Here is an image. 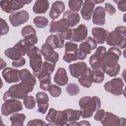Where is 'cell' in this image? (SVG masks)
<instances>
[{
	"label": "cell",
	"mask_w": 126,
	"mask_h": 126,
	"mask_svg": "<svg viewBox=\"0 0 126 126\" xmlns=\"http://www.w3.org/2000/svg\"><path fill=\"white\" fill-rule=\"evenodd\" d=\"M48 91L52 96L55 97L59 96L62 93L61 88L54 84H52L50 86Z\"/></svg>",
	"instance_id": "cell-43"
},
{
	"label": "cell",
	"mask_w": 126,
	"mask_h": 126,
	"mask_svg": "<svg viewBox=\"0 0 126 126\" xmlns=\"http://www.w3.org/2000/svg\"><path fill=\"white\" fill-rule=\"evenodd\" d=\"M79 125L80 126H91V124L90 123H89V122L87 121H85V120H83V121H80L79 123Z\"/></svg>",
	"instance_id": "cell-51"
},
{
	"label": "cell",
	"mask_w": 126,
	"mask_h": 126,
	"mask_svg": "<svg viewBox=\"0 0 126 126\" xmlns=\"http://www.w3.org/2000/svg\"><path fill=\"white\" fill-rule=\"evenodd\" d=\"M32 1V0H2L0 1V6L4 12L12 13L15 11L22 8L24 5L30 3Z\"/></svg>",
	"instance_id": "cell-8"
},
{
	"label": "cell",
	"mask_w": 126,
	"mask_h": 126,
	"mask_svg": "<svg viewBox=\"0 0 126 126\" xmlns=\"http://www.w3.org/2000/svg\"><path fill=\"white\" fill-rule=\"evenodd\" d=\"M29 19V14L25 10L13 12L9 16V20L11 24L15 27H18L27 22Z\"/></svg>",
	"instance_id": "cell-12"
},
{
	"label": "cell",
	"mask_w": 126,
	"mask_h": 126,
	"mask_svg": "<svg viewBox=\"0 0 126 126\" xmlns=\"http://www.w3.org/2000/svg\"><path fill=\"white\" fill-rule=\"evenodd\" d=\"M66 126H80L79 123L74 121V122H69V123L66 124Z\"/></svg>",
	"instance_id": "cell-53"
},
{
	"label": "cell",
	"mask_w": 126,
	"mask_h": 126,
	"mask_svg": "<svg viewBox=\"0 0 126 126\" xmlns=\"http://www.w3.org/2000/svg\"><path fill=\"white\" fill-rule=\"evenodd\" d=\"M58 111L57 110L51 108L49 109L46 117L45 120L48 121L49 123L47 124V125L49 126L51 124H52L54 122L55 119L56 118L57 115L58 114Z\"/></svg>",
	"instance_id": "cell-41"
},
{
	"label": "cell",
	"mask_w": 126,
	"mask_h": 126,
	"mask_svg": "<svg viewBox=\"0 0 126 126\" xmlns=\"http://www.w3.org/2000/svg\"><path fill=\"white\" fill-rule=\"evenodd\" d=\"M80 84L86 88H90L93 83L92 70L88 67L87 72L78 78V80Z\"/></svg>",
	"instance_id": "cell-27"
},
{
	"label": "cell",
	"mask_w": 126,
	"mask_h": 126,
	"mask_svg": "<svg viewBox=\"0 0 126 126\" xmlns=\"http://www.w3.org/2000/svg\"><path fill=\"white\" fill-rule=\"evenodd\" d=\"M23 103L26 108L28 109H32L34 108L36 104V101L33 96L29 95L24 99Z\"/></svg>",
	"instance_id": "cell-40"
},
{
	"label": "cell",
	"mask_w": 126,
	"mask_h": 126,
	"mask_svg": "<svg viewBox=\"0 0 126 126\" xmlns=\"http://www.w3.org/2000/svg\"><path fill=\"white\" fill-rule=\"evenodd\" d=\"M23 105L21 101L16 99H10L5 101L1 106V114L5 116H9L13 113L22 110Z\"/></svg>",
	"instance_id": "cell-10"
},
{
	"label": "cell",
	"mask_w": 126,
	"mask_h": 126,
	"mask_svg": "<svg viewBox=\"0 0 126 126\" xmlns=\"http://www.w3.org/2000/svg\"><path fill=\"white\" fill-rule=\"evenodd\" d=\"M54 50L49 44L46 43L42 45L40 50L45 61L54 63H56L58 61L59 58V54Z\"/></svg>",
	"instance_id": "cell-15"
},
{
	"label": "cell",
	"mask_w": 126,
	"mask_h": 126,
	"mask_svg": "<svg viewBox=\"0 0 126 126\" xmlns=\"http://www.w3.org/2000/svg\"><path fill=\"white\" fill-rule=\"evenodd\" d=\"M26 118V115L23 113H14L9 118L11 122V125L23 126Z\"/></svg>",
	"instance_id": "cell-32"
},
{
	"label": "cell",
	"mask_w": 126,
	"mask_h": 126,
	"mask_svg": "<svg viewBox=\"0 0 126 126\" xmlns=\"http://www.w3.org/2000/svg\"><path fill=\"white\" fill-rule=\"evenodd\" d=\"M55 65L56 63H51L45 61L43 63L41 70L37 73L33 72V74L35 77H37L38 79L46 75H50L53 72L55 67Z\"/></svg>",
	"instance_id": "cell-23"
},
{
	"label": "cell",
	"mask_w": 126,
	"mask_h": 126,
	"mask_svg": "<svg viewBox=\"0 0 126 126\" xmlns=\"http://www.w3.org/2000/svg\"><path fill=\"white\" fill-rule=\"evenodd\" d=\"M47 124H46L44 121L40 120V119H33L31 120L28 122L27 124L28 126H47Z\"/></svg>",
	"instance_id": "cell-45"
},
{
	"label": "cell",
	"mask_w": 126,
	"mask_h": 126,
	"mask_svg": "<svg viewBox=\"0 0 126 126\" xmlns=\"http://www.w3.org/2000/svg\"><path fill=\"white\" fill-rule=\"evenodd\" d=\"M65 10V4L62 1H56L53 3L49 11V16L52 20L57 19Z\"/></svg>",
	"instance_id": "cell-22"
},
{
	"label": "cell",
	"mask_w": 126,
	"mask_h": 126,
	"mask_svg": "<svg viewBox=\"0 0 126 126\" xmlns=\"http://www.w3.org/2000/svg\"><path fill=\"white\" fill-rule=\"evenodd\" d=\"M109 33L108 31L102 28L94 27L92 30L94 39L96 43L99 44L104 43Z\"/></svg>",
	"instance_id": "cell-21"
},
{
	"label": "cell",
	"mask_w": 126,
	"mask_h": 126,
	"mask_svg": "<svg viewBox=\"0 0 126 126\" xmlns=\"http://www.w3.org/2000/svg\"><path fill=\"white\" fill-rule=\"evenodd\" d=\"M27 55L30 58V65L32 68L33 72H39L42 68L43 64L41 50L33 45L29 49Z\"/></svg>",
	"instance_id": "cell-5"
},
{
	"label": "cell",
	"mask_w": 126,
	"mask_h": 126,
	"mask_svg": "<svg viewBox=\"0 0 126 126\" xmlns=\"http://www.w3.org/2000/svg\"><path fill=\"white\" fill-rule=\"evenodd\" d=\"M65 54L64 55L72 57H77L78 44L72 42L67 41L65 44Z\"/></svg>",
	"instance_id": "cell-30"
},
{
	"label": "cell",
	"mask_w": 126,
	"mask_h": 126,
	"mask_svg": "<svg viewBox=\"0 0 126 126\" xmlns=\"http://www.w3.org/2000/svg\"><path fill=\"white\" fill-rule=\"evenodd\" d=\"M105 10L102 6H97L93 11V23L97 26H103L105 23Z\"/></svg>",
	"instance_id": "cell-20"
},
{
	"label": "cell",
	"mask_w": 126,
	"mask_h": 126,
	"mask_svg": "<svg viewBox=\"0 0 126 126\" xmlns=\"http://www.w3.org/2000/svg\"><path fill=\"white\" fill-rule=\"evenodd\" d=\"M88 66L84 62H79L69 66V69L71 75L76 78H79L84 75L87 71Z\"/></svg>",
	"instance_id": "cell-17"
},
{
	"label": "cell",
	"mask_w": 126,
	"mask_h": 126,
	"mask_svg": "<svg viewBox=\"0 0 126 126\" xmlns=\"http://www.w3.org/2000/svg\"><path fill=\"white\" fill-rule=\"evenodd\" d=\"M0 35L7 34L9 30V27L7 22L2 18H0Z\"/></svg>",
	"instance_id": "cell-44"
},
{
	"label": "cell",
	"mask_w": 126,
	"mask_h": 126,
	"mask_svg": "<svg viewBox=\"0 0 126 126\" xmlns=\"http://www.w3.org/2000/svg\"><path fill=\"white\" fill-rule=\"evenodd\" d=\"M93 2L95 4H98V3H100L104 1V0H93Z\"/></svg>",
	"instance_id": "cell-54"
},
{
	"label": "cell",
	"mask_w": 126,
	"mask_h": 126,
	"mask_svg": "<svg viewBox=\"0 0 126 126\" xmlns=\"http://www.w3.org/2000/svg\"><path fill=\"white\" fill-rule=\"evenodd\" d=\"M2 75L4 80L8 83L19 82L20 78V70L11 67L5 68L2 71Z\"/></svg>",
	"instance_id": "cell-14"
},
{
	"label": "cell",
	"mask_w": 126,
	"mask_h": 126,
	"mask_svg": "<svg viewBox=\"0 0 126 126\" xmlns=\"http://www.w3.org/2000/svg\"><path fill=\"white\" fill-rule=\"evenodd\" d=\"M35 76L26 68L22 69L20 70V78L21 81H24L28 83L35 85L36 83V80Z\"/></svg>",
	"instance_id": "cell-29"
},
{
	"label": "cell",
	"mask_w": 126,
	"mask_h": 126,
	"mask_svg": "<svg viewBox=\"0 0 126 126\" xmlns=\"http://www.w3.org/2000/svg\"><path fill=\"white\" fill-rule=\"evenodd\" d=\"M36 102L38 105V112L45 114L48 108L49 97L46 93L43 92H39L35 95Z\"/></svg>",
	"instance_id": "cell-18"
},
{
	"label": "cell",
	"mask_w": 126,
	"mask_h": 126,
	"mask_svg": "<svg viewBox=\"0 0 126 126\" xmlns=\"http://www.w3.org/2000/svg\"><path fill=\"white\" fill-rule=\"evenodd\" d=\"M67 116V122H74L78 121L81 116V111L79 110L66 109L64 110Z\"/></svg>",
	"instance_id": "cell-33"
},
{
	"label": "cell",
	"mask_w": 126,
	"mask_h": 126,
	"mask_svg": "<svg viewBox=\"0 0 126 126\" xmlns=\"http://www.w3.org/2000/svg\"><path fill=\"white\" fill-rule=\"evenodd\" d=\"M93 82L94 83H100L104 79V73L101 69H93Z\"/></svg>",
	"instance_id": "cell-36"
},
{
	"label": "cell",
	"mask_w": 126,
	"mask_h": 126,
	"mask_svg": "<svg viewBox=\"0 0 126 126\" xmlns=\"http://www.w3.org/2000/svg\"><path fill=\"white\" fill-rule=\"evenodd\" d=\"M89 63L93 69H100L101 60L98 58L94 54L90 57Z\"/></svg>",
	"instance_id": "cell-37"
},
{
	"label": "cell",
	"mask_w": 126,
	"mask_h": 126,
	"mask_svg": "<svg viewBox=\"0 0 126 126\" xmlns=\"http://www.w3.org/2000/svg\"><path fill=\"white\" fill-rule=\"evenodd\" d=\"M34 85L21 81L19 84H14L3 94V100L5 101L10 99H24L28 96V94L32 92Z\"/></svg>",
	"instance_id": "cell-2"
},
{
	"label": "cell",
	"mask_w": 126,
	"mask_h": 126,
	"mask_svg": "<svg viewBox=\"0 0 126 126\" xmlns=\"http://www.w3.org/2000/svg\"><path fill=\"white\" fill-rule=\"evenodd\" d=\"M97 47V43L94 38L89 36L86 38L85 41L82 42L80 45L77 52L78 60H84L87 55L90 54L92 50Z\"/></svg>",
	"instance_id": "cell-6"
},
{
	"label": "cell",
	"mask_w": 126,
	"mask_h": 126,
	"mask_svg": "<svg viewBox=\"0 0 126 126\" xmlns=\"http://www.w3.org/2000/svg\"><path fill=\"white\" fill-rule=\"evenodd\" d=\"M78 103L82 113L81 117L84 119L91 117L94 113L101 107V101L96 96H84L80 98Z\"/></svg>",
	"instance_id": "cell-3"
},
{
	"label": "cell",
	"mask_w": 126,
	"mask_h": 126,
	"mask_svg": "<svg viewBox=\"0 0 126 126\" xmlns=\"http://www.w3.org/2000/svg\"><path fill=\"white\" fill-rule=\"evenodd\" d=\"M83 1L79 0H70L68 1V6L70 10L74 12H78L82 5Z\"/></svg>",
	"instance_id": "cell-38"
},
{
	"label": "cell",
	"mask_w": 126,
	"mask_h": 126,
	"mask_svg": "<svg viewBox=\"0 0 126 126\" xmlns=\"http://www.w3.org/2000/svg\"><path fill=\"white\" fill-rule=\"evenodd\" d=\"M0 69L1 70L2 68H3L4 67L6 66V62L2 60V59H0Z\"/></svg>",
	"instance_id": "cell-52"
},
{
	"label": "cell",
	"mask_w": 126,
	"mask_h": 126,
	"mask_svg": "<svg viewBox=\"0 0 126 126\" xmlns=\"http://www.w3.org/2000/svg\"><path fill=\"white\" fill-rule=\"evenodd\" d=\"M49 8V2L48 0H37L33 6L32 10L36 14H43L46 12Z\"/></svg>",
	"instance_id": "cell-28"
},
{
	"label": "cell",
	"mask_w": 126,
	"mask_h": 126,
	"mask_svg": "<svg viewBox=\"0 0 126 126\" xmlns=\"http://www.w3.org/2000/svg\"><path fill=\"white\" fill-rule=\"evenodd\" d=\"M34 25L38 28L42 29L46 27L48 25V20L43 16H36L33 19Z\"/></svg>",
	"instance_id": "cell-35"
},
{
	"label": "cell",
	"mask_w": 126,
	"mask_h": 126,
	"mask_svg": "<svg viewBox=\"0 0 126 126\" xmlns=\"http://www.w3.org/2000/svg\"><path fill=\"white\" fill-rule=\"evenodd\" d=\"M67 122V116L66 112L63 111H58L54 122L49 126H64Z\"/></svg>",
	"instance_id": "cell-31"
},
{
	"label": "cell",
	"mask_w": 126,
	"mask_h": 126,
	"mask_svg": "<svg viewBox=\"0 0 126 126\" xmlns=\"http://www.w3.org/2000/svg\"><path fill=\"white\" fill-rule=\"evenodd\" d=\"M64 39L61 33L49 35L46 39L45 43L49 44L53 49H61L64 46Z\"/></svg>",
	"instance_id": "cell-19"
},
{
	"label": "cell",
	"mask_w": 126,
	"mask_h": 126,
	"mask_svg": "<svg viewBox=\"0 0 126 126\" xmlns=\"http://www.w3.org/2000/svg\"><path fill=\"white\" fill-rule=\"evenodd\" d=\"M69 27L67 21L62 18L58 21H52L51 22L49 32L50 33L58 32L63 34L69 29Z\"/></svg>",
	"instance_id": "cell-13"
},
{
	"label": "cell",
	"mask_w": 126,
	"mask_h": 126,
	"mask_svg": "<svg viewBox=\"0 0 126 126\" xmlns=\"http://www.w3.org/2000/svg\"><path fill=\"white\" fill-rule=\"evenodd\" d=\"M121 55L122 52L118 48H110L102 59L100 69L110 77L116 76L120 71L118 62Z\"/></svg>",
	"instance_id": "cell-1"
},
{
	"label": "cell",
	"mask_w": 126,
	"mask_h": 126,
	"mask_svg": "<svg viewBox=\"0 0 126 126\" xmlns=\"http://www.w3.org/2000/svg\"><path fill=\"white\" fill-rule=\"evenodd\" d=\"M64 39L70 40L72 36V29H69L66 32L62 34Z\"/></svg>",
	"instance_id": "cell-50"
},
{
	"label": "cell",
	"mask_w": 126,
	"mask_h": 126,
	"mask_svg": "<svg viewBox=\"0 0 126 126\" xmlns=\"http://www.w3.org/2000/svg\"><path fill=\"white\" fill-rule=\"evenodd\" d=\"M88 35V29L84 24H80L77 28L72 29L71 41L79 42L86 39Z\"/></svg>",
	"instance_id": "cell-16"
},
{
	"label": "cell",
	"mask_w": 126,
	"mask_h": 126,
	"mask_svg": "<svg viewBox=\"0 0 126 126\" xmlns=\"http://www.w3.org/2000/svg\"><path fill=\"white\" fill-rule=\"evenodd\" d=\"M117 5L118 8L122 12H125L126 10V0H114Z\"/></svg>",
	"instance_id": "cell-47"
},
{
	"label": "cell",
	"mask_w": 126,
	"mask_h": 126,
	"mask_svg": "<svg viewBox=\"0 0 126 126\" xmlns=\"http://www.w3.org/2000/svg\"><path fill=\"white\" fill-rule=\"evenodd\" d=\"M106 43L110 46L123 49L126 47V28L125 26H119L108 33L106 38Z\"/></svg>",
	"instance_id": "cell-4"
},
{
	"label": "cell",
	"mask_w": 126,
	"mask_h": 126,
	"mask_svg": "<svg viewBox=\"0 0 126 126\" xmlns=\"http://www.w3.org/2000/svg\"><path fill=\"white\" fill-rule=\"evenodd\" d=\"M27 51L28 50L22 39L18 42L13 47L7 49L4 52V54L9 59L16 61L27 54Z\"/></svg>",
	"instance_id": "cell-7"
},
{
	"label": "cell",
	"mask_w": 126,
	"mask_h": 126,
	"mask_svg": "<svg viewBox=\"0 0 126 126\" xmlns=\"http://www.w3.org/2000/svg\"><path fill=\"white\" fill-rule=\"evenodd\" d=\"M103 126H125L126 119L119 118L111 112H105L103 118L100 121Z\"/></svg>",
	"instance_id": "cell-11"
},
{
	"label": "cell",
	"mask_w": 126,
	"mask_h": 126,
	"mask_svg": "<svg viewBox=\"0 0 126 126\" xmlns=\"http://www.w3.org/2000/svg\"><path fill=\"white\" fill-rule=\"evenodd\" d=\"M26 64V60L24 58L22 57L20 59L16 60V61H13L12 63V65L13 67L15 68L20 67L23 66H24Z\"/></svg>",
	"instance_id": "cell-46"
},
{
	"label": "cell",
	"mask_w": 126,
	"mask_h": 126,
	"mask_svg": "<svg viewBox=\"0 0 126 126\" xmlns=\"http://www.w3.org/2000/svg\"><path fill=\"white\" fill-rule=\"evenodd\" d=\"M66 91L71 96L77 95L80 92V88L78 85L74 83H69L66 87Z\"/></svg>",
	"instance_id": "cell-39"
},
{
	"label": "cell",
	"mask_w": 126,
	"mask_h": 126,
	"mask_svg": "<svg viewBox=\"0 0 126 126\" xmlns=\"http://www.w3.org/2000/svg\"><path fill=\"white\" fill-rule=\"evenodd\" d=\"M124 85L123 80L120 77H117L105 83L104 88L107 92L114 95L119 96L123 94Z\"/></svg>",
	"instance_id": "cell-9"
},
{
	"label": "cell",
	"mask_w": 126,
	"mask_h": 126,
	"mask_svg": "<svg viewBox=\"0 0 126 126\" xmlns=\"http://www.w3.org/2000/svg\"><path fill=\"white\" fill-rule=\"evenodd\" d=\"M105 112L104 109H98L94 116V119L97 121H100L103 118Z\"/></svg>",
	"instance_id": "cell-49"
},
{
	"label": "cell",
	"mask_w": 126,
	"mask_h": 126,
	"mask_svg": "<svg viewBox=\"0 0 126 126\" xmlns=\"http://www.w3.org/2000/svg\"><path fill=\"white\" fill-rule=\"evenodd\" d=\"M54 81L59 86H65L68 81V76L65 69L63 67L58 69L54 77Z\"/></svg>",
	"instance_id": "cell-25"
},
{
	"label": "cell",
	"mask_w": 126,
	"mask_h": 126,
	"mask_svg": "<svg viewBox=\"0 0 126 126\" xmlns=\"http://www.w3.org/2000/svg\"><path fill=\"white\" fill-rule=\"evenodd\" d=\"M95 4L93 0H85L83 4V7L81 10V14L82 18L89 21L91 19Z\"/></svg>",
	"instance_id": "cell-24"
},
{
	"label": "cell",
	"mask_w": 126,
	"mask_h": 126,
	"mask_svg": "<svg viewBox=\"0 0 126 126\" xmlns=\"http://www.w3.org/2000/svg\"><path fill=\"white\" fill-rule=\"evenodd\" d=\"M66 19L68 22L69 27L72 28L76 26L80 21L79 14L71 10L66 11L63 15V18Z\"/></svg>",
	"instance_id": "cell-26"
},
{
	"label": "cell",
	"mask_w": 126,
	"mask_h": 126,
	"mask_svg": "<svg viewBox=\"0 0 126 126\" xmlns=\"http://www.w3.org/2000/svg\"><path fill=\"white\" fill-rule=\"evenodd\" d=\"M21 34L24 37L30 35H36L35 30L31 25H27L24 27L21 30Z\"/></svg>",
	"instance_id": "cell-42"
},
{
	"label": "cell",
	"mask_w": 126,
	"mask_h": 126,
	"mask_svg": "<svg viewBox=\"0 0 126 126\" xmlns=\"http://www.w3.org/2000/svg\"><path fill=\"white\" fill-rule=\"evenodd\" d=\"M40 89L44 91H48L50 86L51 85V76L50 74L46 75L38 79Z\"/></svg>",
	"instance_id": "cell-34"
},
{
	"label": "cell",
	"mask_w": 126,
	"mask_h": 126,
	"mask_svg": "<svg viewBox=\"0 0 126 126\" xmlns=\"http://www.w3.org/2000/svg\"><path fill=\"white\" fill-rule=\"evenodd\" d=\"M105 10L111 16L114 15L116 12L115 8L109 3H105Z\"/></svg>",
	"instance_id": "cell-48"
}]
</instances>
